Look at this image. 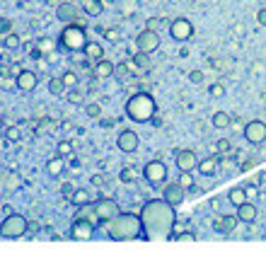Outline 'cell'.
I'll list each match as a JSON object with an SVG mask.
<instances>
[{
	"instance_id": "d6a6232c",
	"label": "cell",
	"mask_w": 266,
	"mask_h": 254,
	"mask_svg": "<svg viewBox=\"0 0 266 254\" xmlns=\"http://www.w3.org/2000/svg\"><path fill=\"white\" fill-rule=\"evenodd\" d=\"M61 78H63L66 87H78V75H75L73 71H66L63 75H61Z\"/></svg>"
},
{
	"instance_id": "f35d334b",
	"label": "cell",
	"mask_w": 266,
	"mask_h": 254,
	"mask_svg": "<svg viewBox=\"0 0 266 254\" xmlns=\"http://www.w3.org/2000/svg\"><path fill=\"white\" fill-rule=\"evenodd\" d=\"M5 138H8V141H17V138H20V128H17V126H8V128H5Z\"/></svg>"
},
{
	"instance_id": "ffe728a7",
	"label": "cell",
	"mask_w": 266,
	"mask_h": 254,
	"mask_svg": "<svg viewBox=\"0 0 266 254\" xmlns=\"http://www.w3.org/2000/svg\"><path fill=\"white\" fill-rule=\"evenodd\" d=\"M198 172L203 174V177H213L215 174V169H218V157L210 155V157H203V160H198Z\"/></svg>"
},
{
	"instance_id": "cb8c5ba5",
	"label": "cell",
	"mask_w": 266,
	"mask_h": 254,
	"mask_svg": "<svg viewBox=\"0 0 266 254\" xmlns=\"http://www.w3.org/2000/svg\"><path fill=\"white\" fill-rule=\"evenodd\" d=\"M66 90H68V87H66V83H63V78H61V75L49 80V92H51V95L61 97V95H66Z\"/></svg>"
},
{
	"instance_id": "ee69618b",
	"label": "cell",
	"mask_w": 266,
	"mask_h": 254,
	"mask_svg": "<svg viewBox=\"0 0 266 254\" xmlns=\"http://www.w3.org/2000/svg\"><path fill=\"white\" fill-rule=\"evenodd\" d=\"M104 37H107L109 42H119V32H116V29H104Z\"/></svg>"
},
{
	"instance_id": "f1b7e54d",
	"label": "cell",
	"mask_w": 266,
	"mask_h": 254,
	"mask_svg": "<svg viewBox=\"0 0 266 254\" xmlns=\"http://www.w3.org/2000/svg\"><path fill=\"white\" fill-rule=\"evenodd\" d=\"M136 179H138V169L136 167H124L121 169V182L131 184V182H136Z\"/></svg>"
},
{
	"instance_id": "d6986e66",
	"label": "cell",
	"mask_w": 266,
	"mask_h": 254,
	"mask_svg": "<svg viewBox=\"0 0 266 254\" xmlns=\"http://www.w3.org/2000/svg\"><path fill=\"white\" fill-rule=\"evenodd\" d=\"M83 54L90 58V61H99V58H104V46L99 42H90V39H87V44L83 46Z\"/></svg>"
},
{
	"instance_id": "6da1fadb",
	"label": "cell",
	"mask_w": 266,
	"mask_h": 254,
	"mask_svg": "<svg viewBox=\"0 0 266 254\" xmlns=\"http://www.w3.org/2000/svg\"><path fill=\"white\" fill-rule=\"evenodd\" d=\"M140 227H143V237L148 242H165L172 240L174 232V223H177V213L174 206H169L165 198H150L143 203L138 211Z\"/></svg>"
},
{
	"instance_id": "2e32d148",
	"label": "cell",
	"mask_w": 266,
	"mask_h": 254,
	"mask_svg": "<svg viewBox=\"0 0 266 254\" xmlns=\"http://www.w3.org/2000/svg\"><path fill=\"white\" fill-rule=\"evenodd\" d=\"M184 196H186V189H184L179 182H174V184H169L167 189H165V196H162V198L167 201L169 206H174V208H177V206L184 201Z\"/></svg>"
},
{
	"instance_id": "4fadbf2b",
	"label": "cell",
	"mask_w": 266,
	"mask_h": 254,
	"mask_svg": "<svg viewBox=\"0 0 266 254\" xmlns=\"http://www.w3.org/2000/svg\"><path fill=\"white\" fill-rule=\"evenodd\" d=\"M37 85H39V78H37L34 71H25V68H22V71L15 75V87L22 90V92H34Z\"/></svg>"
},
{
	"instance_id": "9a60e30c",
	"label": "cell",
	"mask_w": 266,
	"mask_h": 254,
	"mask_svg": "<svg viewBox=\"0 0 266 254\" xmlns=\"http://www.w3.org/2000/svg\"><path fill=\"white\" fill-rule=\"evenodd\" d=\"M138 133L136 131H121L119 133V138H116V145H119V150H124V153H133V150H138Z\"/></svg>"
},
{
	"instance_id": "484cf974",
	"label": "cell",
	"mask_w": 266,
	"mask_h": 254,
	"mask_svg": "<svg viewBox=\"0 0 266 254\" xmlns=\"http://www.w3.org/2000/svg\"><path fill=\"white\" fill-rule=\"evenodd\" d=\"M3 46H5L8 51H15V49H20V46H22V39H20L17 34H13V32H8V34L3 37Z\"/></svg>"
},
{
	"instance_id": "4dcf8cb0",
	"label": "cell",
	"mask_w": 266,
	"mask_h": 254,
	"mask_svg": "<svg viewBox=\"0 0 266 254\" xmlns=\"http://www.w3.org/2000/svg\"><path fill=\"white\" fill-rule=\"evenodd\" d=\"M237 223H239L237 215H223V227H225V232H232V230L237 227Z\"/></svg>"
},
{
	"instance_id": "5b68a950",
	"label": "cell",
	"mask_w": 266,
	"mask_h": 254,
	"mask_svg": "<svg viewBox=\"0 0 266 254\" xmlns=\"http://www.w3.org/2000/svg\"><path fill=\"white\" fill-rule=\"evenodd\" d=\"M87 44V34L85 27L80 25H66L61 32V46L68 49V51H83V46Z\"/></svg>"
},
{
	"instance_id": "5bb4252c",
	"label": "cell",
	"mask_w": 266,
	"mask_h": 254,
	"mask_svg": "<svg viewBox=\"0 0 266 254\" xmlns=\"http://www.w3.org/2000/svg\"><path fill=\"white\" fill-rule=\"evenodd\" d=\"M174 160H177V167H179V172H194V169H196V165H198L196 153H194V150H189V148L177 150Z\"/></svg>"
},
{
	"instance_id": "603a6c76",
	"label": "cell",
	"mask_w": 266,
	"mask_h": 254,
	"mask_svg": "<svg viewBox=\"0 0 266 254\" xmlns=\"http://www.w3.org/2000/svg\"><path fill=\"white\" fill-rule=\"evenodd\" d=\"M210 124L215 128H230L232 126V116L227 112H215L213 114V119H210Z\"/></svg>"
},
{
	"instance_id": "60d3db41",
	"label": "cell",
	"mask_w": 266,
	"mask_h": 254,
	"mask_svg": "<svg viewBox=\"0 0 266 254\" xmlns=\"http://www.w3.org/2000/svg\"><path fill=\"white\" fill-rule=\"evenodd\" d=\"M87 116L99 119V116H102V107H99V104H87Z\"/></svg>"
},
{
	"instance_id": "f546056e",
	"label": "cell",
	"mask_w": 266,
	"mask_h": 254,
	"mask_svg": "<svg viewBox=\"0 0 266 254\" xmlns=\"http://www.w3.org/2000/svg\"><path fill=\"white\" fill-rule=\"evenodd\" d=\"M73 203H78V206H85V203H90V194L85 191V189H78V191H73Z\"/></svg>"
},
{
	"instance_id": "8d00e7d4",
	"label": "cell",
	"mask_w": 266,
	"mask_h": 254,
	"mask_svg": "<svg viewBox=\"0 0 266 254\" xmlns=\"http://www.w3.org/2000/svg\"><path fill=\"white\" fill-rule=\"evenodd\" d=\"M215 150H218L220 155H227V153H230V141H227V138H220V141L215 143Z\"/></svg>"
},
{
	"instance_id": "d4e9b609",
	"label": "cell",
	"mask_w": 266,
	"mask_h": 254,
	"mask_svg": "<svg viewBox=\"0 0 266 254\" xmlns=\"http://www.w3.org/2000/svg\"><path fill=\"white\" fill-rule=\"evenodd\" d=\"M150 54H143V51H138L136 56H133V66L138 68V71H143V73H148L150 71Z\"/></svg>"
},
{
	"instance_id": "f907efd6",
	"label": "cell",
	"mask_w": 266,
	"mask_h": 254,
	"mask_svg": "<svg viewBox=\"0 0 266 254\" xmlns=\"http://www.w3.org/2000/svg\"><path fill=\"white\" fill-rule=\"evenodd\" d=\"M20 3H27V0H20Z\"/></svg>"
},
{
	"instance_id": "277c9868",
	"label": "cell",
	"mask_w": 266,
	"mask_h": 254,
	"mask_svg": "<svg viewBox=\"0 0 266 254\" xmlns=\"http://www.w3.org/2000/svg\"><path fill=\"white\" fill-rule=\"evenodd\" d=\"M27 230H29L27 218L20 215V213H10V215L0 223V235L8 237V240H17V237L27 235Z\"/></svg>"
},
{
	"instance_id": "8fae6325",
	"label": "cell",
	"mask_w": 266,
	"mask_h": 254,
	"mask_svg": "<svg viewBox=\"0 0 266 254\" xmlns=\"http://www.w3.org/2000/svg\"><path fill=\"white\" fill-rule=\"evenodd\" d=\"M244 138L254 145H261L266 141V124L264 121H259V119H254V121H247L244 124Z\"/></svg>"
},
{
	"instance_id": "7c38bea8",
	"label": "cell",
	"mask_w": 266,
	"mask_h": 254,
	"mask_svg": "<svg viewBox=\"0 0 266 254\" xmlns=\"http://www.w3.org/2000/svg\"><path fill=\"white\" fill-rule=\"evenodd\" d=\"M70 237L73 240H78V242H87V240H92L95 237V225L87 220V218H78L75 223H73V227H70Z\"/></svg>"
},
{
	"instance_id": "83f0119b",
	"label": "cell",
	"mask_w": 266,
	"mask_h": 254,
	"mask_svg": "<svg viewBox=\"0 0 266 254\" xmlns=\"http://www.w3.org/2000/svg\"><path fill=\"white\" fill-rule=\"evenodd\" d=\"M46 169H49V174H61V169H63V155L51 157L49 165H46Z\"/></svg>"
},
{
	"instance_id": "7dc6e473",
	"label": "cell",
	"mask_w": 266,
	"mask_h": 254,
	"mask_svg": "<svg viewBox=\"0 0 266 254\" xmlns=\"http://www.w3.org/2000/svg\"><path fill=\"white\" fill-rule=\"evenodd\" d=\"M46 3H49V5H54V8H58V5H61V0H46Z\"/></svg>"
},
{
	"instance_id": "b9f144b4",
	"label": "cell",
	"mask_w": 266,
	"mask_h": 254,
	"mask_svg": "<svg viewBox=\"0 0 266 254\" xmlns=\"http://www.w3.org/2000/svg\"><path fill=\"white\" fill-rule=\"evenodd\" d=\"M160 25H162V20H157V17H148V27H145V29L160 32Z\"/></svg>"
},
{
	"instance_id": "7402d4cb",
	"label": "cell",
	"mask_w": 266,
	"mask_h": 254,
	"mask_svg": "<svg viewBox=\"0 0 266 254\" xmlns=\"http://www.w3.org/2000/svg\"><path fill=\"white\" fill-rule=\"evenodd\" d=\"M227 201L237 208L239 203H244V201H249V196H247V191H244V186H235V189H230L227 191Z\"/></svg>"
},
{
	"instance_id": "7a4b0ae2",
	"label": "cell",
	"mask_w": 266,
	"mask_h": 254,
	"mask_svg": "<svg viewBox=\"0 0 266 254\" xmlns=\"http://www.w3.org/2000/svg\"><path fill=\"white\" fill-rule=\"evenodd\" d=\"M99 225L104 227L107 237H109V240H114V242L136 240V237H140V232H143L138 213H116L112 220L99 223Z\"/></svg>"
},
{
	"instance_id": "816d5d0a",
	"label": "cell",
	"mask_w": 266,
	"mask_h": 254,
	"mask_svg": "<svg viewBox=\"0 0 266 254\" xmlns=\"http://www.w3.org/2000/svg\"><path fill=\"white\" fill-rule=\"evenodd\" d=\"M264 237H266V235H264Z\"/></svg>"
},
{
	"instance_id": "d590c367",
	"label": "cell",
	"mask_w": 266,
	"mask_h": 254,
	"mask_svg": "<svg viewBox=\"0 0 266 254\" xmlns=\"http://www.w3.org/2000/svg\"><path fill=\"white\" fill-rule=\"evenodd\" d=\"M70 153H73V143L70 141H61L58 143V155H70Z\"/></svg>"
},
{
	"instance_id": "ac0fdd59",
	"label": "cell",
	"mask_w": 266,
	"mask_h": 254,
	"mask_svg": "<svg viewBox=\"0 0 266 254\" xmlns=\"http://www.w3.org/2000/svg\"><path fill=\"white\" fill-rule=\"evenodd\" d=\"M237 218L242 220V223H254V220H256V206L249 203V201L239 203L237 206Z\"/></svg>"
},
{
	"instance_id": "4316f807",
	"label": "cell",
	"mask_w": 266,
	"mask_h": 254,
	"mask_svg": "<svg viewBox=\"0 0 266 254\" xmlns=\"http://www.w3.org/2000/svg\"><path fill=\"white\" fill-rule=\"evenodd\" d=\"M114 73H119V80H121V83H128V80H133V78H136L133 73L128 71L126 63H119V66H114Z\"/></svg>"
},
{
	"instance_id": "44dd1931",
	"label": "cell",
	"mask_w": 266,
	"mask_h": 254,
	"mask_svg": "<svg viewBox=\"0 0 266 254\" xmlns=\"http://www.w3.org/2000/svg\"><path fill=\"white\" fill-rule=\"evenodd\" d=\"M80 10L90 17H99L104 10V3L102 0H80Z\"/></svg>"
},
{
	"instance_id": "e575fe53",
	"label": "cell",
	"mask_w": 266,
	"mask_h": 254,
	"mask_svg": "<svg viewBox=\"0 0 266 254\" xmlns=\"http://www.w3.org/2000/svg\"><path fill=\"white\" fill-rule=\"evenodd\" d=\"M83 90H78V87H75V90H70V95H68V99H70V104H83Z\"/></svg>"
},
{
	"instance_id": "ba28073f",
	"label": "cell",
	"mask_w": 266,
	"mask_h": 254,
	"mask_svg": "<svg viewBox=\"0 0 266 254\" xmlns=\"http://www.w3.org/2000/svg\"><path fill=\"white\" fill-rule=\"evenodd\" d=\"M92 213H95V218L99 223H107L119 213V203L114 198H99L97 203H92Z\"/></svg>"
},
{
	"instance_id": "c3c4849f",
	"label": "cell",
	"mask_w": 266,
	"mask_h": 254,
	"mask_svg": "<svg viewBox=\"0 0 266 254\" xmlns=\"http://www.w3.org/2000/svg\"><path fill=\"white\" fill-rule=\"evenodd\" d=\"M5 145H8V138H3V136H0V148H5Z\"/></svg>"
},
{
	"instance_id": "ab89813d",
	"label": "cell",
	"mask_w": 266,
	"mask_h": 254,
	"mask_svg": "<svg viewBox=\"0 0 266 254\" xmlns=\"http://www.w3.org/2000/svg\"><path fill=\"white\" fill-rule=\"evenodd\" d=\"M13 29V20H8V17H0V37L3 34H8Z\"/></svg>"
},
{
	"instance_id": "3957f363",
	"label": "cell",
	"mask_w": 266,
	"mask_h": 254,
	"mask_svg": "<svg viewBox=\"0 0 266 254\" xmlns=\"http://www.w3.org/2000/svg\"><path fill=\"white\" fill-rule=\"evenodd\" d=\"M157 112L155 97L150 92H136L133 97H128L126 102V116L136 124H148Z\"/></svg>"
},
{
	"instance_id": "9c48e42d",
	"label": "cell",
	"mask_w": 266,
	"mask_h": 254,
	"mask_svg": "<svg viewBox=\"0 0 266 254\" xmlns=\"http://www.w3.org/2000/svg\"><path fill=\"white\" fill-rule=\"evenodd\" d=\"M136 46H138V51L143 54H153L160 49V34L153 32V29H143L138 37H136Z\"/></svg>"
},
{
	"instance_id": "7bdbcfd3",
	"label": "cell",
	"mask_w": 266,
	"mask_h": 254,
	"mask_svg": "<svg viewBox=\"0 0 266 254\" xmlns=\"http://www.w3.org/2000/svg\"><path fill=\"white\" fill-rule=\"evenodd\" d=\"M189 80H191V83H203V73H201V71H191V73H189Z\"/></svg>"
},
{
	"instance_id": "8992f818",
	"label": "cell",
	"mask_w": 266,
	"mask_h": 254,
	"mask_svg": "<svg viewBox=\"0 0 266 254\" xmlns=\"http://www.w3.org/2000/svg\"><path fill=\"white\" fill-rule=\"evenodd\" d=\"M143 177H145V182L153 184V186L165 184L167 182V165L160 162V160H150V162L143 167Z\"/></svg>"
},
{
	"instance_id": "f6af8a7d",
	"label": "cell",
	"mask_w": 266,
	"mask_h": 254,
	"mask_svg": "<svg viewBox=\"0 0 266 254\" xmlns=\"http://www.w3.org/2000/svg\"><path fill=\"white\" fill-rule=\"evenodd\" d=\"M256 20H259V25H261V27H266V8H261V10L256 13Z\"/></svg>"
},
{
	"instance_id": "74e56055",
	"label": "cell",
	"mask_w": 266,
	"mask_h": 254,
	"mask_svg": "<svg viewBox=\"0 0 266 254\" xmlns=\"http://www.w3.org/2000/svg\"><path fill=\"white\" fill-rule=\"evenodd\" d=\"M172 240H177V242H196V235H191V232H177Z\"/></svg>"
},
{
	"instance_id": "bcb514c9",
	"label": "cell",
	"mask_w": 266,
	"mask_h": 254,
	"mask_svg": "<svg viewBox=\"0 0 266 254\" xmlns=\"http://www.w3.org/2000/svg\"><path fill=\"white\" fill-rule=\"evenodd\" d=\"M213 227H215V230H218V232H225V227H223V215H220V218H215V220H213Z\"/></svg>"
},
{
	"instance_id": "836d02e7",
	"label": "cell",
	"mask_w": 266,
	"mask_h": 254,
	"mask_svg": "<svg viewBox=\"0 0 266 254\" xmlns=\"http://www.w3.org/2000/svg\"><path fill=\"white\" fill-rule=\"evenodd\" d=\"M208 92H210V97H215V99L223 97V95H225V85L223 83H213L208 87Z\"/></svg>"
},
{
	"instance_id": "e0dca14e",
	"label": "cell",
	"mask_w": 266,
	"mask_h": 254,
	"mask_svg": "<svg viewBox=\"0 0 266 254\" xmlns=\"http://www.w3.org/2000/svg\"><path fill=\"white\" fill-rule=\"evenodd\" d=\"M112 75H114V63H112V61H107V58L95 61V78L107 80V78H112Z\"/></svg>"
},
{
	"instance_id": "30bf717a",
	"label": "cell",
	"mask_w": 266,
	"mask_h": 254,
	"mask_svg": "<svg viewBox=\"0 0 266 254\" xmlns=\"http://www.w3.org/2000/svg\"><path fill=\"white\" fill-rule=\"evenodd\" d=\"M56 17L61 20V22L85 27V20H80V10H78V5H73V3H61V5L56 8Z\"/></svg>"
},
{
	"instance_id": "52a82bcc",
	"label": "cell",
	"mask_w": 266,
	"mask_h": 254,
	"mask_svg": "<svg viewBox=\"0 0 266 254\" xmlns=\"http://www.w3.org/2000/svg\"><path fill=\"white\" fill-rule=\"evenodd\" d=\"M169 37H172L174 42H189V39L194 37V25H191V20H186V17L172 20V22H169Z\"/></svg>"
},
{
	"instance_id": "681fc988",
	"label": "cell",
	"mask_w": 266,
	"mask_h": 254,
	"mask_svg": "<svg viewBox=\"0 0 266 254\" xmlns=\"http://www.w3.org/2000/svg\"><path fill=\"white\" fill-rule=\"evenodd\" d=\"M0 128H3V116H0Z\"/></svg>"
},
{
	"instance_id": "1f68e13d",
	"label": "cell",
	"mask_w": 266,
	"mask_h": 254,
	"mask_svg": "<svg viewBox=\"0 0 266 254\" xmlns=\"http://www.w3.org/2000/svg\"><path fill=\"white\" fill-rule=\"evenodd\" d=\"M177 182L182 184L184 189H191V186H194V174H191V172H182V174H179V179H177Z\"/></svg>"
}]
</instances>
